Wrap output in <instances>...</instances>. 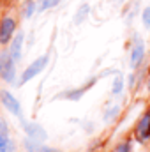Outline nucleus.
Returning a JSON list of instances; mask_svg holds the SVG:
<instances>
[{"mask_svg":"<svg viewBox=\"0 0 150 152\" xmlns=\"http://www.w3.org/2000/svg\"><path fill=\"white\" fill-rule=\"evenodd\" d=\"M46 62H48V57H39L36 62H32V64L28 66V69H25V73L21 76V81L27 83L28 80H32L36 75H39V73L46 67Z\"/></svg>","mask_w":150,"mask_h":152,"instance_id":"obj_1","label":"nucleus"},{"mask_svg":"<svg viewBox=\"0 0 150 152\" xmlns=\"http://www.w3.org/2000/svg\"><path fill=\"white\" fill-rule=\"evenodd\" d=\"M14 32V20L12 18H4L0 23V42H7Z\"/></svg>","mask_w":150,"mask_h":152,"instance_id":"obj_2","label":"nucleus"},{"mask_svg":"<svg viewBox=\"0 0 150 152\" xmlns=\"http://www.w3.org/2000/svg\"><path fill=\"white\" fill-rule=\"evenodd\" d=\"M0 97H2V103H4V106L11 112L12 115H20V103L16 101V97H12L9 92H5V90H2L0 92Z\"/></svg>","mask_w":150,"mask_h":152,"instance_id":"obj_3","label":"nucleus"},{"mask_svg":"<svg viewBox=\"0 0 150 152\" xmlns=\"http://www.w3.org/2000/svg\"><path fill=\"white\" fill-rule=\"evenodd\" d=\"M0 152H12V145L9 142V131L2 118H0Z\"/></svg>","mask_w":150,"mask_h":152,"instance_id":"obj_4","label":"nucleus"},{"mask_svg":"<svg viewBox=\"0 0 150 152\" xmlns=\"http://www.w3.org/2000/svg\"><path fill=\"white\" fill-rule=\"evenodd\" d=\"M149 134H150V113H145L141 117V120L138 122L136 136L140 140H145V138H149Z\"/></svg>","mask_w":150,"mask_h":152,"instance_id":"obj_5","label":"nucleus"},{"mask_svg":"<svg viewBox=\"0 0 150 152\" xmlns=\"http://www.w3.org/2000/svg\"><path fill=\"white\" fill-rule=\"evenodd\" d=\"M23 127H25V131L32 136V138H36V140H44L46 138V133H44V129L37 126V124H28V122H23Z\"/></svg>","mask_w":150,"mask_h":152,"instance_id":"obj_6","label":"nucleus"},{"mask_svg":"<svg viewBox=\"0 0 150 152\" xmlns=\"http://www.w3.org/2000/svg\"><path fill=\"white\" fill-rule=\"evenodd\" d=\"M143 53H145V46H143V42L140 41V42H136V46L133 48V53H131V64H133V66H138L140 60L143 58Z\"/></svg>","mask_w":150,"mask_h":152,"instance_id":"obj_7","label":"nucleus"},{"mask_svg":"<svg viewBox=\"0 0 150 152\" xmlns=\"http://www.w3.org/2000/svg\"><path fill=\"white\" fill-rule=\"evenodd\" d=\"M21 44H23V36H16L12 41V46H11V58L12 60H18L20 55H21Z\"/></svg>","mask_w":150,"mask_h":152,"instance_id":"obj_8","label":"nucleus"},{"mask_svg":"<svg viewBox=\"0 0 150 152\" xmlns=\"http://www.w3.org/2000/svg\"><path fill=\"white\" fill-rule=\"evenodd\" d=\"M25 149H27L28 152H58V151H55V149L39 145V143H36V142H32V140H27V142H25Z\"/></svg>","mask_w":150,"mask_h":152,"instance_id":"obj_9","label":"nucleus"},{"mask_svg":"<svg viewBox=\"0 0 150 152\" xmlns=\"http://www.w3.org/2000/svg\"><path fill=\"white\" fill-rule=\"evenodd\" d=\"M4 78L7 81L14 80V66H12V58H9L5 55V62H4Z\"/></svg>","mask_w":150,"mask_h":152,"instance_id":"obj_10","label":"nucleus"},{"mask_svg":"<svg viewBox=\"0 0 150 152\" xmlns=\"http://www.w3.org/2000/svg\"><path fill=\"white\" fill-rule=\"evenodd\" d=\"M60 0H44L42 2V5H41V9H48V7H53V5H57Z\"/></svg>","mask_w":150,"mask_h":152,"instance_id":"obj_11","label":"nucleus"},{"mask_svg":"<svg viewBox=\"0 0 150 152\" xmlns=\"http://www.w3.org/2000/svg\"><path fill=\"white\" fill-rule=\"evenodd\" d=\"M120 90H122V78H117V80H115V85H113V92L118 94Z\"/></svg>","mask_w":150,"mask_h":152,"instance_id":"obj_12","label":"nucleus"},{"mask_svg":"<svg viewBox=\"0 0 150 152\" xmlns=\"http://www.w3.org/2000/svg\"><path fill=\"white\" fill-rule=\"evenodd\" d=\"M143 23H145L147 27H150V9H147V11L143 12Z\"/></svg>","mask_w":150,"mask_h":152,"instance_id":"obj_13","label":"nucleus"},{"mask_svg":"<svg viewBox=\"0 0 150 152\" xmlns=\"http://www.w3.org/2000/svg\"><path fill=\"white\" fill-rule=\"evenodd\" d=\"M113 152H129V145H127V143H122L120 147H117Z\"/></svg>","mask_w":150,"mask_h":152,"instance_id":"obj_14","label":"nucleus"},{"mask_svg":"<svg viewBox=\"0 0 150 152\" xmlns=\"http://www.w3.org/2000/svg\"><path fill=\"white\" fill-rule=\"evenodd\" d=\"M0 69H2V66H0Z\"/></svg>","mask_w":150,"mask_h":152,"instance_id":"obj_15","label":"nucleus"}]
</instances>
